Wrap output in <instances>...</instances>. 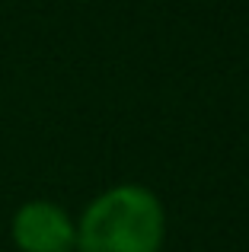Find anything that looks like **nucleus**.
Here are the masks:
<instances>
[{
  "label": "nucleus",
  "instance_id": "f257e3e1",
  "mask_svg": "<svg viewBox=\"0 0 249 252\" xmlns=\"http://www.w3.org/2000/svg\"><path fill=\"white\" fill-rule=\"evenodd\" d=\"M166 214L144 185H115L90 201L77 223V252H160Z\"/></svg>",
  "mask_w": 249,
  "mask_h": 252
},
{
  "label": "nucleus",
  "instance_id": "f03ea898",
  "mask_svg": "<svg viewBox=\"0 0 249 252\" xmlns=\"http://www.w3.org/2000/svg\"><path fill=\"white\" fill-rule=\"evenodd\" d=\"M10 236L19 252H74L77 223L55 201H26L16 208L10 220Z\"/></svg>",
  "mask_w": 249,
  "mask_h": 252
}]
</instances>
